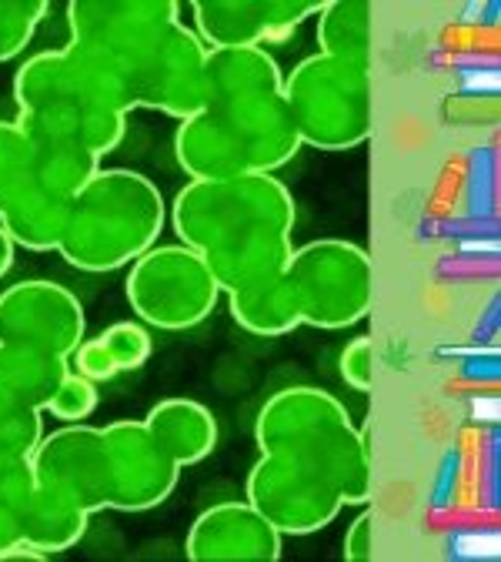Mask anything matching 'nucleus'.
Instances as JSON below:
<instances>
[{
    "mask_svg": "<svg viewBox=\"0 0 501 562\" xmlns=\"http://www.w3.org/2000/svg\"><path fill=\"white\" fill-rule=\"evenodd\" d=\"M14 104L24 131L75 137L98 158L121 148L130 114L121 85L70 47L41 50L18 67Z\"/></svg>",
    "mask_w": 501,
    "mask_h": 562,
    "instance_id": "obj_1",
    "label": "nucleus"
},
{
    "mask_svg": "<svg viewBox=\"0 0 501 562\" xmlns=\"http://www.w3.org/2000/svg\"><path fill=\"white\" fill-rule=\"evenodd\" d=\"M261 452H284L328 472L344 506H368L375 492V456L368 432L354 429L348 408L324 389L292 385L274 392L258 418Z\"/></svg>",
    "mask_w": 501,
    "mask_h": 562,
    "instance_id": "obj_2",
    "label": "nucleus"
},
{
    "mask_svg": "<svg viewBox=\"0 0 501 562\" xmlns=\"http://www.w3.org/2000/svg\"><path fill=\"white\" fill-rule=\"evenodd\" d=\"M168 225L161 188L140 171L101 168L70 204L57 255L78 271L107 274L151 251Z\"/></svg>",
    "mask_w": 501,
    "mask_h": 562,
    "instance_id": "obj_3",
    "label": "nucleus"
},
{
    "mask_svg": "<svg viewBox=\"0 0 501 562\" xmlns=\"http://www.w3.org/2000/svg\"><path fill=\"white\" fill-rule=\"evenodd\" d=\"M301 151L281 94L210 108L178 124L174 158L187 181L274 175Z\"/></svg>",
    "mask_w": 501,
    "mask_h": 562,
    "instance_id": "obj_4",
    "label": "nucleus"
},
{
    "mask_svg": "<svg viewBox=\"0 0 501 562\" xmlns=\"http://www.w3.org/2000/svg\"><path fill=\"white\" fill-rule=\"evenodd\" d=\"M301 148L354 151L375 131L372 67H357L324 54L305 57L281 91Z\"/></svg>",
    "mask_w": 501,
    "mask_h": 562,
    "instance_id": "obj_5",
    "label": "nucleus"
},
{
    "mask_svg": "<svg viewBox=\"0 0 501 562\" xmlns=\"http://www.w3.org/2000/svg\"><path fill=\"white\" fill-rule=\"evenodd\" d=\"M295 198L274 175L187 181L171 201V228L178 241L201 255L254 228L295 232Z\"/></svg>",
    "mask_w": 501,
    "mask_h": 562,
    "instance_id": "obj_6",
    "label": "nucleus"
},
{
    "mask_svg": "<svg viewBox=\"0 0 501 562\" xmlns=\"http://www.w3.org/2000/svg\"><path fill=\"white\" fill-rule=\"evenodd\" d=\"M178 24L181 4L174 0H70L67 47L111 75L127 98L140 70Z\"/></svg>",
    "mask_w": 501,
    "mask_h": 562,
    "instance_id": "obj_7",
    "label": "nucleus"
},
{
    "mask_svg": "<svg viewBox=\"0 0 501 562\" xmlns=\"http://www.w3.org/2000/svg\"><path fill=\"white\" fill-rule=\"evenodd\" d=\"M288 278L301 305V325L344 331L365 322L375 305L372 255L344 238H315L292 251Z\"/></svg>",
    "mask_w": 501,
    "mask_h": 562,
    "instance_id": "obj_8",
    "label": "nucleus"
},
{
    "mask_svg": "<svg viewBox=\"0 0 501 562\" xmlns=\"http://www.w3.org/2000/svg\"><path fill=\"white\" fill-rule=\"evenodd\" d=\"M124 295L134 315L161 331H187L210 318L221 289L201 251L187 245H155L127 268Z\"/></svg>",
    "mask_w": 501,
    "mask_h": 562,
    "instance_id": "obj_9",
    "label": "nucleus"
},
{
    "mask_svg": "<svg viewBox=\"0 0 501 562\" xmlns=\"http://www.w3.org/2000/svg\"><path fill=\"white\" fill-rule=\"evenodd\" d=\"M244 499L281 532V536H311L328 529L344 499L328 472L318 465L284 456L261 452L248 472Z\"/></svg>",
    "mask_w": 501,
    "mask_h": 562,
    "instance_id": "obj_10",
    "label": "nucleus"
},
{
    "mask_svg": "<svg viewBox=\"0 0 501 562\" xmlns=\"http://www.w3.org/2000/svg\"><path fill=\"white\" fill-rule=\"evenodd\" d=\"M31 465L37 488L50 496L75 503L91 516L111 509V452L104 429H94L88 422L60 426L50 436H41L31 452Z\"/></svg>",
    "mask_w": 501,
    "mask_h": 562,
    "instance_id": "obj_11",
    "label": "nucleus"
},
{
    "mask_svg": "<svg viewBox=\"0 0 501 562\" xmlns=\"http://www.w3.org/2000/svg\"><path fill=\"white\" fill-rule=\"evenodd\" d=\"M81 299L47 278L14 281L0 292V345H27L67 359L84 341Z\"/></svg>",
    "mask_w": 501,
    "mask_h": 562,
    "instance_id": "obj_12",
    "label": "nucleus"
},
{
    "mask_svg": "<svg viewBox=\"0 0 501 562\" xmlns=\"http://www.w3.org/2000/svg\"><path fill=\"white\" fill-rule=\"evenodd\" d=\"M111 452V509L151 513L164 506L181 479L174 456L151 436L145 418H117L104 426Z\"/></svg>",
    "mask_w": 501,
    "mask_h": 562,
    "instance_id": "obj_13",
    "label": "nucleus"
},
{
    "mask_svg": "<svg viewBox=\"0 0 501 562\" xmlns=\"http://www.w3.org/2000/svg\"><path fill=\"white\" fill-rule=\"evenodd\" d=\"M324 0H194V34L204 47H264L284 44Z\"/></svg>",
    "mask_w": 501,
    "mask_h": 562,
    "instance_id": "obj_14",
    "label": "nucleus"
},
{
    "mask_svg": "<svg viewBox=\"0 0 501 562\" xmlns=\"http://www.w3.org/2000/svg\"><path fill=\"white\" fill-rule=\"evenodd\" d=\"M204 57H207L204 41L191 27L178 24L161 41L148 67L140 70V78L134 81L127 94L130 111L148 108L174 121H187L201 114L204 111Z\"/></svg>",
    "mask_w": 501,
    "mask_h": 562,
    "instance_id": "obj_15",
    "label": "nucleus"
},
{
    "mask_svg": "<svg viewBox=\"0 0 501 562\" xmlns=\"http://www.w3.org/2000/svg\"><path fill=\"white\" fill-rule=\"evenodd\" d=\"M281 552L284 536L248 499L207 506L184 539L191 562H277Z\"/></svg>",
    "mask_w": 501,
    "mask_h": 562,
    "instance_id": "obj_16",
    "label": "nucleus"
},
{
    "mask_svg": "<svg viewBox=\"0 0 501 562\" xmlns=\"http://www.w3.org/2000/svg\"><path fill=\"white\" fill-rule=\"evenodd\" d=\"M295 241L288 228H254L218 248L204 251V261L218 281L221 295L251 292L288 271Z\"/></svg>",
    "mask_w": 501,
    "mask_h": 562,
    "instance_id": "obj_17",
    "label": "nucleus"
},
{
    "mask_svg": "<svg viewBox=\"0 0 501 562\" xmlns=\"http://www.w3.org/2000/svg\"><path fill=\"white\" fill-rule=\"evenodd\" d=\"M284 91V75L264 47H207L204 57V111L228 108Z\"/></svg>",
    "mask_w": 501,
    "mask_h": 562,
    "instance_id": "obj_18",
    "label": "nucleus"
},
{
    "mask_svg": "<svg viewBox=\"0 0 501 562\" xmlns=\"http://www.w3.org/2000/svg\"><path fill=\"white\" fill-rule=\"evenodd\" d=\"M145 426L174 456L181 469L204 462L218 449V436H221L214 412L194 398H161L145 415Z\"/></svg>",
    "mask_w": 501,
    "mask_h": 562,
    "instance_id": "obj_19",
    "label": "nucleus"
},
{
    "mask_svg": "<svg viewBox=\"0 0 501 562\" xmlns=\"http://www.w3.org/2000/svg\"><path fill=\"white\" fill-rule=\"evenodd\" d=\"M70 204L60 194H50L44 191L41 184L27 181V188H21L4 207H0V228H4L18 248H27V251H54L60 248L64 241V232H67V218H70Z\"/></svg>",
    "mask_w": 501,
    "mask_h": 562,
    "instance_id": "obj_20",
    "label": "nucleus"
},
{
    "mask_svg": "<svg viewBox=\"0 0 501 562\" xmlns=\"http://www.w3.org/2000/svg\"><path fill=\"white\" fill-rule=\"evenodd\" d=\"M31 140H34V175H31V181L50 194L75 201L91 184V178L101 171V158L75 137L31 134Z\"/></svg>",
    "mask_w": 501,
    "mask_h": 562,
    "instance_id": "obj_21",
    "label": "nucleus"
},
{
    "mask_svg": "<svg viewBox=\"0 0 501 562\" xmlns=\"http://www.w3.org/2000/svg\"><path fill=\"white\" fill-rule=\"evenodd\" d=\"M70 372L67 359L27 345H0V395L41 408L54 398L57 385Z\"/></svg>",
    "mask_w": 501,
    "mask_h": 562,
    "instance_id": "obj_22",
    "label": "nucleus"
},
{
    "mask_svg": "<svg viewBox=\"0 0 501 562\" xmlns=\"http://www.w3.org/2000/svg\"><path fill=\"white\" fill-rule=\"evenodd\" d=\"M228 308H231V318L248 335H258V338H281L301 328V305H298L288 271L261 289L228 295Z\"/></svg>",
    "mask_w": 501,
    "mask_h": 562,
    "instance_id": "obj_23",
    "label": "nucleus"
},
{
    "mask_svg": "<svg viewBox=\"0 0 501 562\" xmlns=\"http://www.w3.org/2000/svg\"><path fill=\"white\" fill-rule=\"evenodd\" d=\"M372 18L368 0H324L318 11V54L372 67Z\"/></svg>",
    "mask_w": 501,
    "mask_h": 562,
    "instance_id": "obj_24",
    "label": "nucleus"
},
{
    "mask_svg": "<svg viewBox=\"0 0 501 562\" xmlns=\"http://www.w3.org/2000/svg\"><path fill=\"white\" fill-rule=\"evenodd\" d=\"M91 526V513L67 503L60 496H50L44 488H34L31 503L24 506V539L41 549L44 555H60L75 549Z\"/></svg>",
    "mask_w": 501,
    "mask_h": 562,
    "instance_id": "obj_25",
    "label": "nucleus"
},
{
    "mask_svg": "<svg viewBox=\"0 0 501 562\" xmlns=\"http://www.w3.org/2000/svg\"><path fill=\"white\" fill-rule=\"evenodd\" d=\"M34 175V140L21 127V121H0V207H4L21 188H27Z\"/></svg>",
    "mask_w": 501,
    "mask_h": 562,
    "instance_id": "obj_26",
    "label": "nucleus"
},
{
    "mask_svg": "<svg viewBox=\"0 0 501 562\" xmlns=\"http://www.w3.org/2000/svg\"><path fill=\"white\" fill-rule=\"evenodd\" d=\"M47 14V0H0V64H8L27 50Z\"/></svg>",
    "mask_w": 501,
    "mask_h": 562,
    "instance_id": "obj_27",
    "label": "nucleus"
},
{
    "mask_svg": "<svg viewBox=\"0 0 501 562\" xmlns=\"http://www.w3.org/2000/svg\"><path fill=\"white\" fill-rule=\"evenodd\" d=\"M44 436V412L0 395V456H31Z\"/></svg>",
    "mask_w": 501,
    "mask_h": 562,
    "instance_id": "obj_28",
    "label": "nucleus"
},
{
    "mask_svg": "<svg viewBox=\"0 0 501 562\" xmlns=\"http://www.w3.org/2000/svg\"><path fill=\"white\" fill-rule=\"evenodd\" d=\"M101 341L111 351L117 372L145 369L148 359H151V351H155V341H151V331H148L145 322H114V325H107L101 331Z\"/></svg>",
    "mask_w": 501,
    "mask_h": 562,
    "instance_id": "obj_29",
    "label": "nucleus"
},
{
    "mask_svg": "<svg viewBox=\"0 0 501 562\" xmlns=\"http://www.w3.org/2000/svg\"><path fill=\"white\" fill-rule=\"evenodd\" d=\"M101 395H98V382L67 372L64 382L57 385L54 398L44 405V415H54L60 426H75V422H88L98 408Z\"/></svg>",
    "mask_w": 501,
    "mask_h": 562,
    "instance_id": "obj_30",
    "label": "nucleus"
},
{
    "mask_svg": "<svg viewBox=\"0 0 501 562\" xmlns=\"http://www.w3.org/2000/svg\"><path fill=\"white\" fill-rule=\"evenodd\" d=\"M338 375L354 392H372L375 389V341L368 335L351 338L341 356H338Z\"/></svg>",
    "mask_w": 501,
    "mask_h": 562,
    "instance_id": "obj_31",
    "label": "nucleus"
},
{
    "mask_svg": "<svg viewBox=\"0 0 501 562\" xmlns=\"http://www.w3.org/2000/svg\"><path fill=\"white\" fill-rule=\"evenodd\" d=\"M34 465L31 456H0V503L27 506L34 496Z\"/></svg>",
    "mask_w": 501,
    "mask_h": 562,
    "instance_id": "obj_32",
    "label": "nucleus"
},
{
    "mask_svg": "<svg viewBox=\"0 0 501 562\" xmlns=\"http://www.w3.org/2000/svg\"><path fill=\"white\" fill-rule=\"evenodd\" d=\"M67 366H70V372H78V375H84V379H91V382H98V385L121 375L117 366H114V359H111V351H107L104 341H101V335L84 338V341L67 356Z\"/></svg>",
    "mask_w": 501,
    "mask_h": 562,
    "instance_id": "obj_33",
    "label": "nucleus"
},
{
    "mask_svg": "<svg viewBox=\"0 0 501 562\" xmlns=\"http://www.w3.org/2000/svg\"><path fill=\"white\" fill-rule=\"evenodd\" d=\"M341 546H344L341 555L348 562H368L375 555V513L365 509L362 516H354Z\"/></svg>",
    "mask_w": 501,
    "mask_h": 562,
    "instance_id": "obj_34",
    "label": "nucleus"
},
{
    "mask_svg": "<svg viewBox=\"0 0 501 562\" xmlns=\"http://www.w3.org/2000/svg\"><path fill=\"white\" fill-rule=\"evenodd\" d=\"M21 539H24V506L0 503V559Z\"/></svg>",
    "mask_w": 501,
    "mask_h": 562,
    "instance_id": "obj_35",
    "label": "nucleus"
},
{
    "mask_svg": "<svg viewBox=\"0 0 501 562\" xmlns=\"http://www.w3.org/2000/svg\"><path fill=\"white\" fill-rule=\"evenodd\" d=\"M14 258H18V245L4 228H0V278H8V271L14 268Z\"/></svg>",
    "mask_w": 501,
    "mask_h": 562,
    "instance_id": "obj_36",
    "label": "nucleus"
}]
</instances>
